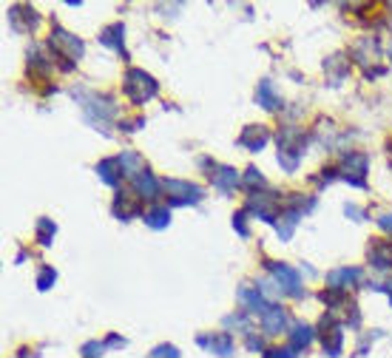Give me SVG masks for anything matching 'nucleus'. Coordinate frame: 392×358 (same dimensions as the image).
I'll use <instances>...</instances> for the list:
<instances>
[{"label": "nucleus", "instance_id": "nucleus-1", "mask_svg": "<svg viewBox=\"0 0 392 358\" xmlns=\"http://www.w3.org/2000/svg\"><path fill=\"white\" fill-rule=\"evenodd\" d=\"M305 146H307V137L302 128H282L279 131V162L285 171H296L298 168V159L305 154Z\"/></svg>", "mask_w": 392, "mask_h": 358}, {"label": "nucleus", "instance_id": "nucleus-2", "mask_svg": "<svg viewBox=\"0 0 392 358\" xmlns=\"http://www.w3.org/2000/svg\"><path fill=\"white\" fill-rule=\"evenodd\" d=\"M125 97L136 106H143L145 100H151L154 94H156V80L151 74H145L143 68H131L128 74H125Z\"/></svg>", "mask_w": 392, "mask_h": 358}, {"label": "nucleus", "instance_id": "nucleus-3", "mask_svg": "<svg viewBox=\"0 0 392 358\" xmlns=\"http://www.w3.org/2000/svg\"><path fill=\"white\" fill-rule=\"evenodd\" d=\"M52 49H54L57 57L72 60V63H74L77 57H83V43H80L74 34L63 32V29H54V32H52Z\"/></svg>", "mask_w": 392, "mask_h": 358}, {"label": "nucleus", "instance_id": "nucleus-4", "mask_svg": "<svg viewBox=\"0 0 392 358\" xmlns=\"http://www.w3.org/2000/svg\"><path fill=\"white\" fill-rule=\"evenodd\" d=\"M165 190L171 194V205H196L202 199V190L191 182H182V179H165L163 182Z\"/></svg>", "mask_w": 392, "mask_h": 358}, {"label": "nucleus", "instance_id": "nucleus-5", "mask_svg": "<svg viewBox=\"0 0 392 358\" xmlns=\"http://www.w3.org/2000/svg\"><path fill=\"white\" fill-rule=\"evenodd\" d=\"M270 273L276 276V281L282 284V288L290 293V296H305V288H302V276H298L293 268H287V265H279V261H270Z\"/></svg>", "mask_w": 392, "mask_h": 358}, {"label": "nucleus", "instance_id": "nucleus-6", "mask_svg": "<svg viewBox=\"0 0 392 358\" xmlns=\"http://www.w3.org/2000/svg\"><path fill=\"white\" fill-rule=\"evenodd\" d=\"M262 330L265 336H282L287 330V313L282 307H267L262 313Z\"/></svg>", "mask_w": 392, "mask_h": 358}, {"label": "nucleus", "instance_id": "nucleus-7", "mask_svg": "<svg viewBox=\"0 0 392 358\" xmlns=\"http://www.w3.org/2000/svg\"><path fill=\"white\" fill-rule=\"evenodd\" d=\"M276 205H279V202H276L273 197H267V194H253L245 208L250 213H256V217L265 219V222H276Z\"/></svg>", "mask_w": 392, "mask_h": 358}, {"label": "nucleus", "instance_id": "nucleus-8", "mask_svg": "<svg viewBox=\"0 0 392 358\" xmlns=\"http://www.w3.org/2000/svg\"><path fill=\"white\" fill-rule=\"evenodd\" d=\"M199 347L211 350L214 355L227 358L230 352H234V339H230L227 332H207V336H199Z\"/></svg>", "mask_w": 392, "mask_h": 358}, {"label": "nucleus", "instance_id": "nucleus-9", "mask_svg": "<svg viewBox=\"0 0 392 358\" xmlns=\"http://www.w3.org/2000/svg\"><path fill=\"white\" fill-rule=\"evenodd\" d=\"M267 139H270V134H267L265 126H247L242 131V137H239V146L247 148V151H262L267 146Z\"/></svg>", "mask_w": 392, "mask_h": 358}, {"label": "nucleus", "instance_id": "nucleus-10", "mask_svg": "<svg viewBox=\"0 0 392 358\" xmlns=\"http://www.w3.org/2000/svg\"><path fill=\"white\" fill-rule=\"evenodd\" d=\"M361 281V270L358 268H341V270H333L327 273V284H330V290H347L350 284Z\"/></svg>", "mask_w": 392, "mask_h": 358}, {"label": "nucleus", "instance_id": "nucleus-11", "mask_svg": "<svg viewBox=\"0 0 392 358\" xmlns=\"http://www.w3.org/2000/svg\"><path fill=\"white\" fill-rule=\"evenodd\" d=\"M361 174H367V157H361V154H350V157H347V162H344V179H347L350 185H355V188H364Z\"/></svg>", "mask_w": 392, "mask_h": 358}, {"label": "nucleus", "instance_id": "nucleus-12", "mask_svg": "<svg viewBox=\"0 0 392 358\" xmlns=\"http://www.w3.org/2000/svg\"><path fill=\"white\" fill-rule=\"evenodd\" d=\"M236 299L245 304L247 313H265V310H267L265 296H262V290H259V288H239Z\"/></svg>", "mask_w": 392, "mask_h": 358}, {"label": "nucleus", "instance_id": "nucleus-13", "mask_svg": "<svg viewBox=\"0 0 392 358\" xmlns=\"http://www.w3.org/2000/svg\"><path fill=\"white\" fill-rule=\"evenodd\" d=\"M256 103H259L262 108H267V111H279V108H282V97L276 94V88H273L270 80H262V83H259V88H256Z\"/></svg>", "mask_w": 392, "mask_h": 358}, {"label": "nucleus", "instance_id": "nucleus-14", "mask_svg": "<svg viewBox=\"0 0 392 358\" xmlns=\"http://www.w3.org/2000/svg\"><path fill=\"white\" fill-rule=\"evenodd\" d=\"M125 29H123V23H114V26H108V29H103V34H100V43L103 46H108V49H114V52H125Z\"/></svg>", "mask_w": 392, "mask_h": 358}, {"label": "nucleus", "instance_id": "nucleus-15", "mask_svg": "<svg viewBox=\"0 0 392 358\" xmlns=\"http://www.w3.org/2000/svg\"><path fill=\"white\" fill-rule=\"evenodd\" d=\"M97 174H100V179H103L105 185H117V182L125 177L120 159H103V162L97 165Z\"/></svg>", "mask_w": 392, "mask_h": 358}, {"label": "nucleus", "instance_id": "nucleus-16", "mask_svg": "<svg viewBox=\"0 0 392 358\" xmlns=\"http://www.w3.org/2000/svg\"><path fill=\"white\" fill-rule=\"evenodd\" d=\"M120 159V165H123V174L125 177H140V174H145V159L140 157V154H134V151H123V157H117Z\"/></svg>", "mask_w": 392, "mask_h": 358}, {"label": "nucleus", "instance_id": "nucleus-17", "mask_svg": "<svg viewBox=\"0 0 392 358\" xmlns=\"http://www.w3.org/2000/svg\"><path fill=\"white\" fill-rule=\"evenodd\" d=\"M211 179H214V188H219L222 194H230V190L239 185V174L234 168H216L211 174Z\"/></svg>", "mask_w": 392, "mask_h": 358}, {"label": "nucleus", "instance_id": "nucleus-18", "mask_svg": "<svg viewBox=\"0 0 392 358\" xmlns=\"http://www.w3.org/2000/svg\"><path fill=\"white\" fill-rule=\"evenodd\" d=\"M370 261L378 270H389L392 268V242H375L370 250Z\"/></svg>", "mask_w": 392, "mask_h": 358}, {"label": "nucleus", "instance_id": "nucleus-19", "mask_svg": "<svg viewBox=\"0 0 392 358\" xmlns=\"http://www.w3.org/2000/svg\"><path fill=\"white\" fill-rule=\"evenodd\" d=\"M143 219H145L148 228L163 230V228H168V222H171V210H168L165 205H156V208H151V210L143 213Z\"/></svg>", "mask_w": 392, "mask_h": 358}, {"label": "nucleus", "instance_id": "nucleus-20", "mask_svg": "<svg viewBox=\"0 0 392 358\" xmlns=\"http://www.w3.org/2000/svg\"><path fill=\"white\" fill-rule=\"evenodd\" d=\"M134 190H136V194H140V197H156L159 194V182L145 171V174H140V177H134Z\"/></svg>", "mask_w": 392, "mask_h": 358}, {"label": "nucleus", "instance_id": "nucleus-21", "mask_svg": "<svg viewBox=\"0 0 392 358\" xmlns=\"http://www.w3.org/2000/svg\"><path fill=\"white\" fill-rule=\"evenodd\" d=\"M313 341V327L307 324H296L293 332H290V350H302Z\"/></svg>", "mask_w": 392, "mask_h": 358}, {"label": "nucleus", "instance_id": "nucleus-22", "mask_svg": "<svg viewBox=\"0 0 392 358\" xmlns=\"http://www.w3.org/2000/svg\"><path fill=\"white\" fill-rule=\"evenodd\" d=\"M298 217H302V210H298V208H287L285 213H282V222H279V236L282 239H290L293 236V228L298 225Z\"/></svg>", "mask_w": 392, "mask_h": 358}, {"label": "nucleus", "instance_id": "nucleus-23", "mask_svg": "<svg viewBox=\"0 0 392 358\" xmlns=\"http://www.w3.org/2000/svg\"><path fill=\"white\" fill-rule=\"evenodd\" d=\"M341 344H344V332H341V327H330L327 332H324V352L327 355H341Z\"/></svg>", "mask_w": 392, "mask_h": 358}, {"label": "nucleus", "instance_id": "nucleus-24", "mask_svg": "<svg viewBox=\"0 0 392 358\" xmlns=\"http://www.w3.org/2000/svg\"><path fill=\"white\" fill-rule=\"evenodd\" d=\"M114 213H117V217H123V219H131V217H136V213H140V205L131 202V197H125V194H117V202H114Z\"/></svg>", "mask_w": 392, "mask_h": 358}, {"label": "nucleus", "instance_id": "nucleus-25", "mask_svg": "<svg viewBox=\"0 0 392 358\" xmlns=\"http://www.w3.org/2000/svg\"><path fill=\"white\" fill-rule=\"evenodd\" d=\"M54 222H49V219H40L37 222V242L40 245H52V236H54Z\"/></svg>", "mask_w": 392, "mask_h": 358}, {"label": "nucleus", "instance_id": "nucleus-26", "mask_svg": "<svg viewBox=\"0 0 392 358\" xmlns=\"http://www.w3.org/2000/svg\"><path fill=\"white\" fill-rule=\"evenodd\" d=\"M148 358H179V350L176 347H171V344H159V347H154L151 350V355Z\"/></svg>", "mask_w": 392, "mask_h": 358}, {"label": "nucleus", "instance_id": "nucleus-27", "mask_svg": "<svg viewBox=\"0 0 392 358\" xmlns=\"http://www.w3.org/2000/svg\"><path fill=\"white\" fill-rule=\"evenodd\" d=\"M54 279H57V273H54L52 268H45V270L40 273V279H37V288H40V290H49L52 284H54Z\"/></svg>", "mask_w": 392, "mask_h": 358}, {"label": "nucleus", "instance_id": "nucleus-28", "mask_svg": "<svg viewBox=\"0 0 392 358\" xmlns=\"http://www.w3.org/2000/svg\"><path fill=\"white\" fill-rule=\"evenodd\" d=\"M245 185H247V188H256V185L262 188V185H265V177H262L256 168H247V174H245Z\"/></svg>", "mask_w": 392, "mask_h": 358}, {"label": "nucleus", "instance_id": "nucleus-29", "mask_svg": "<svg viewBox=\"0 0 392 358\" xmlns=\"http://www.w3.org/2000/svg\"><path fill=\"white\" fill-rule=\"evenodd\" d=\"M100 352H103V344H100V341H88V344L83 347V355H85V358H100Z\"/></svg>", "mask_w": 392, "mask_h": 358}, {"label": "nucleus", "instance_id": "nucleus-30", "mask_svg": "<svg viewBox=\"0 0 392 358\" xmlns=\"http://www.w3.org/2000/svg\"><path fill=\"white\" fill-rule=\"evenodd\" d=\"M234 228L239 230V236H247V225H245V213H239V217H234Z\"/></svg>", "mask_w": 392, "mask_h": 358}, {"label": "nucleus", "instance_id": "nucleus-31", "mask_svg": "<svg viewBox=\"0 0 392 358\" xmlns=\"http://www.w3.org/2000/svg\"><path fill=\"white\" fill-rule=\"evenodd\" d=\"M293 352H296V350H290V347H287V350H273V352H267L265 358H296Z\"/></svg>", "mask_w": 392, "mask_h": 358}, {"label": "nucleus", "instance_id": "nucleus-32", "mask_svg": "<svg viewBox=\"0 0 392 358\" xmlns=\"http://www.w3.org/2000/svg\"><path fill=\"white\" fill-rule=\"evenodd\" d=\"M378 225H381L386 233H392V213H384V217H378Z\"/></svg>", "mask_w": 392, "mask_h": 358}, {"label": "nucleus", "instance_id": "nucleus-33", "mask_svg": "<svg viewBox=\"0 0 392 358\" xmlns=\"http://www.w3.org/2000/svg\"><path fill=\"white\" fill-rule=\"evenodd\" d=\"M347 217H355V219H364V210L355 208V205H347Z\"/></svg>", "mask_w": 392, "mask_h": 358}, {"label": "nucleus", "instance_id": "nucleus-34", "mask_svg": "<svg viewBox=\"0 0 392 358\" xmlns=\"http://www.w3.org/2000/svg\"><path fill=\"white\" fill-rule=\"evenodd\" d=\"M247 347H250V350H262L265 344H262V339H256V336H250V339H247Z\"/></svg>", "mask_w": 392, "mask_h": 358}, {"label": "nucleus", "instance_id": "nucleus-35", "mask_svg": "<svg viewBox=\"0 0 392 358\" xmlns=\"http://www.w3.org/2000/svg\"><path fill=\"white\" fill-rule=\"evenodd\" d=\"M108 344H111V347H123V344H125V341H123V339H120V336H111V339H108Z\"/></svg>", "mask_w": 392, "mask_h": 358}]
</instances>
